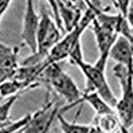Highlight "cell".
<instances>
[{"instance_id":"14","label":"cell","mask_w":133,"mask_h":133,"mask_svg":"<svg viewBox=\"0 0 133 133\" xmlns=\"http://www.w3.org/2000/svg\"><path fill=\"white\" fill-rule=\"evenodd\" d=\"M19 94H14L8 99L0 105V129H3L7 124H10V112L14 104L18 101Z\"/></svg>"},{"instance_id":"1","label":"cell","mask_w":133,"mask_h":133,"mask_svg":"<svg viewBox=\"0 0 133 133\" xmlns=\"http://www.w3.org/2000/svg\"><path fill=\"white\" fill-rule=\"evenodd\" d=\"M39 85L47 86V89L51 93L67 101L70 104L67 109H70V106L79 104L82 91L78 89L73 78L61 67L58 62H52V63L47 65L41 71V74L35 79L34 88H36Z\"/></svg>"},{"instance_id":"13","label":"cell","mask_w":133,"mask_h":133,"mask_svg":"<svg viewBox=\"0 0 133 133\" xmlns=\"http://www.w3.org/2000/svg\"><path fill=\"white\" fill-rule=\"evenodd\" d=\"M24 90V88H23V85L14 79V78H11V79H7L4 82L0 83V97H11L14 94H18L19 91H23Z\"/></svg>"},{"instance_id":"5","label":"cell","mask_w":133,"mask_h":133,"mask_svg":"<svg viewBox=\"0 0 133 133\" xmlns=\"http://www.w3.org/2000/svg\"><path fill=\"white\" fill-rule=\"evenodd\" d=\"M26 10L24 18H23V30H22V41L30 49L31 54H35L38 44H36V34L39 27V15L34 10L32 0H24Z\"/></svg>"},{"instance_id":"4","label":"cell","mask_w":133,"mask_h":133,"mask_svg":"<svg viewBox=\"0 0 133 133\" xmlns=\"http://www.w3.org/2000/svg\"><path fill=\"white\" fill-rule=\"evenodd\" d=\"M61 97H54L52 99H49L44 102V105L31 116V120L24 125L19 132L24 133H46L51 128L52 121L57 118V114L59 113Z\"/></svg>"},{"instance_id":"17","label":"cell","mask_w":133,"mask_h":133,"mask_svg":"<svg viewBox=\"0 0 133 133\" xmlns=\"http://www.w3.org/2000/svg\"><path fill=\"white\" fill-rule=\"evenodd\" d=\"M11 3H12V0H0V20H2V18L4 16V14H5L7 10H8Z\"/></svg>"},{"instance_id":"7","label":"cell","mask_w":133,"mask_h":133,"mask_svg":"<svg viewBox=\"0 0 133 133\" xmlns=\"http://www.w3.org/2000/svg\"><path fill=\"white\" fill-rule=\"evenodd\" d=\"M90 24H91V28H93V32H94V35H96L97 49L99 51L98 61L108 62L109 50H110L112 44L114 43V41H116V38H117L118 34H117L114 30H112V28L99 24L96 19H93Z\"/></svg>"},{"instance_id":"9","label":"cell","mask_w":133,"mask_h":133,"mask_svg":"<svg viewBox=\"0 0 133 133\" xmlns=\"http://www.w3.org/2000/svg\"><path fill=\"white\" fill-rule=\"evenodd\" d=\"M82 102H88L93 109H94V112L97 113V116L114 113V109L112 106H109L105 101L99 97L98 93H96V91L82 93V96L79 98V104H82Z\"/></svg>"},{"instance_id":"12","label":"cell","mask_w":133,"mask_h":133,"mask_svg":"<svg viewBox=\"0 0 133 133\" xmlns=\"http://www.w3.org/2000/svg\"><path fill=\"white\" fill-rule=\"evenodd\" d=\"M94 122L98 124V127L101 128V130L102 132H113L117 129V127H120L121 130L124 132L121 124L118 121V118H117L116 113H110V114H102V116H97Z\"/></svg>"},{"instance_id":"3","label":"cell","mask_w":133,"mask_h":133,"mask_svg":"<svg viewBox=\"0 0 133 133\" xmlns=\"http://www.w3.org/2000/svg\"><path fill=\"white\" fill-rule=\"evenodd\" d=\"M39 10H41V15H39V27H38V34H36L38 49L35 54H31L28 58H26L22 62L23 66L36 65L43 62L47 58L51 49L62 38L61 30L57 27L55 22H54L47 5L43 3V0H41V3H39Z\"/></svg>"},{"instance_id":"16","label":"cell","mask_w":133,"mask_h":133,"mask_svg":"<svg viewBox=\"0 0 133 133\" xmlns=\"http://www.w3.org/2000/svg\"><path fill=\"white\" fill-rule=\"evenodd\" d=\"M114 3H116L117 10L120 11V14L127 18V14H128L129 5H130V0H114Z\"/></svg>"},{"instance_id":"2","label":"cell","mask_w":133,"mask_h":133,"mask_svg":"<svg viewBox=\"0 0 133 133\" xmlns=\"http://www.w3.org/2000/svg\"><path fill=\"white\" fill-rule=\"evenodd\" d=\"M69 58L71 61V63H75L78 67L81 69V71L85 75V81H86V88L83 93H90V91H96L99 94V97L102 98L105 102L114 108L116 102H117V97L114 96L113 90L110 89L106 77H105V70L99 69L96 65H90L86 63L83 61V55H82V50H81V43L78 42L73 50L70 51Z\"/></svg>"},{"instance_id":"11","label":"cell","mask_w":133,"mask_h":133,"mask_svg":"<svg viewBox=\"0 0 133 133\" xmlns=\"http://www.w3.org/2000/svg\"><path fill=\"white\" fill-rule=\"evenodd\" d=\"M18 52L19 47H8V46L3 44L0 42V67L4 69H11L15 70L19 63H18Z\"/></svg>"},{"instance_id":"18","label":"cell","mask_w":133,"mask_h":133,"mask_svg":"<svg viewBox=\"0 0 133 133\" xmlns=\"http://www.w3.org/2000/svg\"><path fill=\"white\" fill-rule=\"evenodd\" d=\"M63 2H66V0H63Z\"/></svg>"},{"instance_id":"8","label":"cell","mask_w":133,"mask_h":133,"mask_svg":"<svg viewBox=\"0 0 133 133\" xmlns=\"http://www.w3.org/2000/svg\"><path fill=\"white\" fill-rule=\"evenodd\" d=\"M132 43L129 39H127L122 35H117L114 43L112 44L109 50V57L114 59L117 63H121L127 66L129 71H132L133 67V50H132Z\"/></svg>"},{"instance_id":"10","label":"cell","mask_w":133,"mask_h":133,"mask_svg":"<svg viewBox=\"0 0 133 133\" xmlns=\"http://www.w3.org/2000/svg\"><path fill=\"white\" fill-rule=\"evenodd\" d=\"M57 118L59 121V125H61V129L62 132L65 133H91V132H98L101 133V128L98 127L97 124L93 122L91 125H81V124H74V122H69L67 120H65V117L62 113H58L57 114Z\"/></svg>"},{"instance_id":"15","label":"cell","mask_w":133,"mask_h":133,"mask_svg":"<svg viewBox=\"0 0 133 133\" xmlns=\"http://www.w3.org/2000/svg\"><path fill=\"white\" fill-rule=\"evenodd\" d=\"M31 116H32V114H26L23 118H20V120H18V121H14V122L10 121V124H7L3 129H0V133H14V132H19V130L24 127V125H27V122L31 120Z\"/></svg>"},{"instance_id":"6","label":"cell","mask_w":133,"mask_h":133,"mask_svg":"<svg viewBox=\"0 0 133 133\" xmlns=\"http://www.w3.org/2000/svg\"><path fill=\"white\" fill-rule=\"evenodd\" d=\"M113 109L124 132H128V129H130L133 125V86L132 85L122 88V97L121 99H117Z\"/></svg>"}]
</instances>
